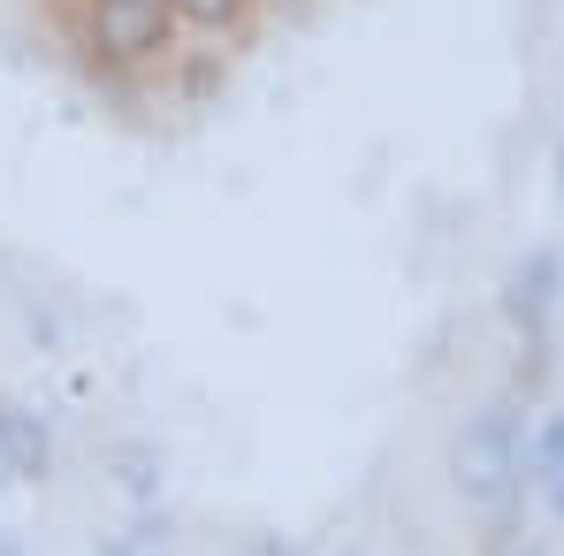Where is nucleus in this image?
<instances>
[{"instance_id":"1","label":"nucleus","mask_w":564,"mask_h":556,"mask_svg":"<svg viewBox=\"0 0 564 556\" xmlns=\"http://www.w3.org/2000/svg\"><path fill=\"white\" fill-rule=\"evenodd\" d=\"M557 297H564V252L542 244V252H527V260L511 268V282H503V320L519 328V344H550Z\"/></svg>"},{"instance_id":"2","label":"nucleus","mask_w":564,"mask_h":556,"mask_svg":"<svg viewBox=\"0 0 564 556\" xmlns=\"http://www.w3.org/2000/svg\"><path fill=\"white\" fill-rule=\"evenodd\" d=\"M0 465L23 472V480H46V465H54L46 419H31L23 404H0Z\"/></svg>"},{"instance_id":"3","label":"nucleus","mask_w":564,"mask_h":556,"mask_svg":"<svg viewBox=\"0 0 564 556\" xmlns=\"http://www.w3.org/2000/svg\"><path fill=\"white\" fill-rule=\"evenodd\" d=\"M466 443L480 450V458H496V465H511L519 472V443H527V396H496L480 419L466 427Z\"/></svg>"},{"instance_id":"4","label":"nucleus","mask_w":564,"mask_h":556,"mask_svg":"<svg viewBox=\"0 0 564 556\" xmlns=\"http://www.w3.org/2000/svg\"><path fill=\"white\" fill-rule=\"evenodd\" d=\"M550 480H564V412L527 419V443H519V488H550Z\"/></svg>"},{"instance_id":"5","label":"nucleus","mask_w":564,"mask_h":556,"mask_svg":"<svg viewBox=\"0 0 564 556\" xmlns=\"http://www.w3.org/2000/svg\"><path fill=\"white\" fill-rule=\"evenodd\" d=\"M122 480H130V495H138V503H153V488H161V472H153L145 450H130V458H122Z\"/></svg>"},{"instance_id":"6","label":"nucleus","mask_w":564,"mask_h":556,"mask_svg":"<svg viewBox=\"0 0 564 556\" xmlns=\"http://www.w3.org/2000/svg\"><path fill=\"white\" fill-rule=\"evenodd\" d=\"M542 503H550V519L564 526V480H550V488H542Z\"/></svg>"},{"instance_id":"7","label":"nucleus","mask_w":564,"mask_h":556,"mask_svg":"<svg viewBox=\"0 0 564 556\" xmlns=\"http://www.w3.org/2000/svg\"><path fill=\"white\" fill-rule=\"evenodd\" d=\"M260 556H305V549H297V542H282V534H268V542H260Z\"/></svg>"},{"instance_id":"8","label":"nucleus","mask_w":564,"mask_h":556,"mask_svg":"<svg viewBox=\"0 0 564 556\" xmlns=\"http://www.w3.org/2000/svg\"><path fill=\"white\" fill-rule=\"evenodd\" d=\"M0 556H23V542H15V534H0Z\"/></svg>"},{"instance_id":"9","label":"nucleus","mask_w":564,"mask_h":556,"mask_svg":"<svg viewBox=\"0 0 564 556\" xmlns=\"http://www.w3.org/2000/svg\"><path fill=\"white\" fill-rule=\"evenodd\" d=\"M557 190H564V145H557Z\"/></svg>"},{"instance_id":"10","label":"nucleus","mask_w":564,"mask_h":556,"mask_svg":"<svg viewBox=\"0 0 564 556\" xmlns=\"http://www.w3.org/2000/svg\"><path fill=\"white\" fill-rule=\"evenodd\" d=\"M0 488H8V465H0Z\"/></svg>"}]
</instances>
